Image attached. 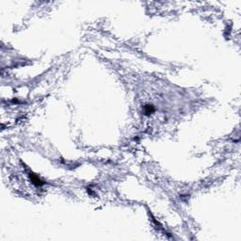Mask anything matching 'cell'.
I'll return each instance as SVG.
<instances>
[{
    "instance_id": "6da1fadb",
    "label": "cell",
    "mask_w": 241,
    "mask_h": 241,
    "mask_svg": "<svg viewBox=\"0 0 241 241\" xmlns=\"http://www.w3.org/2000/svg\"><path fill=\"white\" fill-rule=\"evenodd\" d=\"M28 175H29L30 181L32 182V184H34L36 187H41V185H42L43 184H45V182H43L37 174H35L33 172H29Z\"/></svg>"
},
{
    "instance_id": "7a4b0ae2",
    "label": "cell",
    "mask_w": 241,
    "mask_h": 241,
    "mask_svg": "<svg viewBox=\"0 0 241 241\" xmlns=\"http://www.w3.org/2000/svg\"><path fill=\"white\" fill-rule=\"evenodd\" d=\"M154 111H155V106L153 105H145L143 106V112H144V115L146 116L151 115Z\"/></svg>"
}]
</instances>
